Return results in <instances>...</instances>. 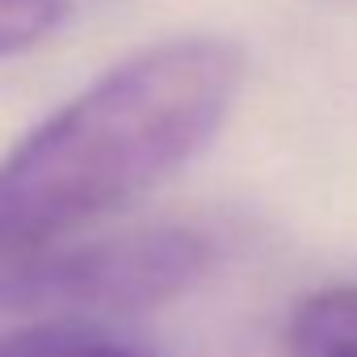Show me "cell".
Wrapping results in <instances>:
<instances>
[{
	"instance_id": "6da1fadb",
	"label": "cell",
	"mask_w": 357,
	"mask_h": 357,
	"mask_svg": "<svg viewBox=\"0 0 357 357\" xmlns=\"http://www.w3.org/2000/svg\"><path fill=\"white\" fill-rule=\"evenodd\" d=\"M244 80V47L223 34H176L105 68L0 155V265L164 185L215 143Z\"/></svg>"
},
{
	"instance_id": "7a4b0ae2",
	"label": "cell",
	"mask_w": 357,
	"mask_h": 357,
	"mask_svg": "<svg viewBox=\"0 0 357 357\" xmlns=\"http://www.w3.org/2000/svg\"><path fill=\"white\" fill-rule=\"evenodd\" d=\"M215 261L190 227L63 240L0 265V311H147L194 290Z\"/></svg>"
},
{
	"instance_id": "3957f363",
	"label": "cell",
	"mask_w": 357,
	"mask_h": 357,
	"mask_svg": "<svg viewBox=\"0 0 357 357\" xmlns=\"http://www.w3.org/2000/svg\"><path fill=\"white\" fill-rule=\"evenodd\" d=\"M290 357H357V282L303 294L286 319Z\"/></svg>"
},
{
	"instance_id": "277c9868",
	"label": "cell",
	"mask_w": 357,
	"mask_h": 357,
	"mask_svg": "<svg viewBox=\"0 0 357 357\" xmlns=\"http://www.w3.org/2000/svg\"><path fill=\"white\" fill-rule=\"evenodd\" d=\"M68 17V0H0V59L47 43Z\"/></svg>"
},
{
	"instance_id": "5b68a950",
	"label": "cell",
	"mask_w": 357,
	"mask_h": 357,
	"mask_svg": "<svg viewBox=\"0 0 357 357\" xmlns=\"http://www.w3.org/2000/svg\"><path fill=\"white\" fill-rule=\"evenodd\" d=\"M84 332V324L76 319H43V324H26L17 332L0 336V357H63L68 344Z\"/></svg>"
},
{
	"instance_id": "8992f818",
	"label": "cell",
	"mask_w": 357,
	"mask_h": 357,
	"mask_svg": "<svg viewBox=\"0 0 357 357\" xmlns=\"http://www.w3.org/2000/svg\"><path fill=\"white\" fill-rule=\"evenodd\" d=\"M63 357H135L126 344H118V340H109V336H101L97 328H84L72 344H68V353Z\"/></svg>"
}]
</instances>
